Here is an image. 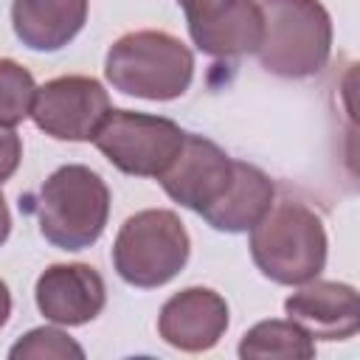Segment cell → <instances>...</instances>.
Segmentation results:
<instances>
[{
    "label": "cell",
    "mask_w": 360,
    "mask_h": 360,
    "mask_svg": "<svg viewBox=\"0 0 360 360\" xmlns=\"http://www.w3.org/2000/svg\"><path fill=\"white\" fill-rule=\"evenodd\" d=\"M39 233L59 250H84L98 242L110 217V188L82 163L59 166L31 200Z\"/></svg>",
    "instance_id": "cell-1"
},
{
    "label": "cell",
    "mask_w": 360,
    "mask_h": 360,
    "mask_svg": "<svg viewBox=\"0 0 360 360\" xmlns=\"http://www.w3.org/2000/svg\"><path fill=\"white\" fill-rule=\"evenodd\" d=\"M326 228L304 202L281 200L250 228V256L264 278L287 287L307 284L326 264Z\"/></svg>",
    "instance_id": "cell-2"
},
{
    "label": "cell",
    "mask_w": 360,
    "mask_h": 360,
    "mask_svg": "<svg viewBox=\"0 0 360 360\" xmlns=\"http://www.w3.org/2000/svg\"><path fill=\"white\" fill-rule=\"evenodd\" d=\"M104 76L127 96L172 101L180 98L194 79V53L169 31H129L110 45Z\"/></svg>",
    "instance_id": "cell-3"
},
{
    "label": "cell",
    "mask_w": 360,
    "mask_h": 360,
    "mask_svg": "<svg viewBox=\"0 0 360 360\" xmlns=\"http://www.w3.org/2000/svg\"><path fill=\"white\" fill-rule=\"evenodd\" d=\"M264 34L256 51L262 68L281 79L321 73L332 53V17L321 0H259Z\"/></svg>",
    "instance_id": "cell-4"
},
{
    "label": "cell",
    "mask_w": 360,
    "mask_h": 360,
    "mask_svg": "<svg viewBox=\"0 0 360 360\" xmlns=\"http://www.w3.org/2000/svg\"><path fill=\"white\" fill-rule=\"evenodd\" d=\"M191 239L183 219L169 208H146L124 219L112 242L115 273L141 290L169 284L188 262Z\"/></svg>",
    "instance_id": "cell-5"
},
{
    "label": "cell",
    "mask_w": 360,
    "mask_h": 360,
    "mask_svg": "<svg viewBox=\"0 0 360 360\" xmlns=\"http://www.w3.org/2000/svg\"><path fill=\"white\" fill-rule=\"evenodd\" d=\"M186 132L163 115L110 110L93 135L96 149L124 174L160 177L183 146Z\"/></svg>",
    "instance_id": "cell-6"
},
{
    "label": "cell",
    "mask_w": 360,
    "mask_h": 360,
    "mask_svg": "<svg viewBox=\"0 0 360 360\" xmlns=\"http://www.w3.org/2000/svg\"><path fill=\"white\" fill-rule=\"evenodd\" d=\"M110 110V96L98 79L56 76L37 87L31 118L56 141H93Z\"/></svg>",
    "instance_id": "cell-7"
},
{
    "label": "cell",
    "mask_w": 360,
    "mask_h": 360,
    "mask_svg": "<svg viewBox=\"0 0 360 360\" xmlns=\"http://www.w3.org/2000/svg\"><path fill=\"white\" fill-rule=\"evenodd\" d=\"M197 51L233 59L256 53L264 34L259 0H177Z\"/></svg>",
    "instance_id": "cell-8"
},
{
    "label": "cell",
    "mask_w": 360,
    "mask_h": 360,
    "mask_svg": "<svg viewBox=\"0 0 360 360\" xmlns=\"http://www.w3.org/2000/svg\"><path fill=\"white\" fill-rule=\"evenodd\" d=\"M158 180L174 202L202 217L228 194L233 183V158L214 141L186 132L180 152Z\"/></svg>",
    "instance_id": "cell-9"
},
{
    "label": "cell",
    "mask_w": 360,
    "mask_h": 360,
    "mask_svg": "<svg viewBox=\"0 0 360 360\" xmlns=\"http://www.w3.org/2000/svg\"><path fill=\"white\" fill-rule=\"evenodd\" d=\"M34 298L37 309L48 321L59 326H82L101 315L107 304V287L93 264H51L39 273Z\"/></svg>",
    "instance_id": "cell-10"
},
{
    "label": "cell",
    "mask_w": 360,
    "mask_h": 360,
    "mask_svg": "<svg viewBox=\"0 0 360 360\" xmlns=\"http://www.w3.org/2000/svg\"><path fill=\"white\" fill-rule=\"evenodd\" d=\"M228 304L211 287H186L174 292L158 315V335L180 352H208L228 329Z\"/></svg>",
    "instance_id": "cell-11"
},
{
    "label": "cell",
    "mask_w": 360,
    "mask_h": 360,
    "mask_svg": "<svg viewBox=\"0 0 360 360\" xmlns=\"http://www.w3.org/2000/svg\"><path fill=\"white\" fill-rule=\"evenodd\" d=\"M284 312L312 340H346L360 329L357 290L343 281L312 278L284 301Z\"/></svg>",
    "instance_id": "cell-12"
},
{
    "label": "cell",
    "mask_w": 360,
    "mask_h": 360,
    "mask_svg": "<svg viewBox=\"0 0 360 360\" xmlns=\"http://www.w3.org/2000/svg\"><path fill=\"white\" fill-rule=\"evenodd\" d=\"M90 0H11L17 39L42 53L62 51L87 22Z\"/></svg>",
    "instance_id": "cell-13"
},
{
    "label": "cell",
    "mask_w": 360,
    "mask_h": 360,
    "mask_svg": "<svg viewBox=\"0 0 360 360\" xmlns=\"http://www.w3.org/2000/svg\"><path fill=\"white\" fill-rule=\"evenodd\" d=\"M276 202V186L273 180L253 163L233 160V183L228 194L202 214V219L225 233H245L250 231L267 208Z\"/></svg>",
    "instance_id": "cell-14"
},
{
    "label": "cell",
    "mask_w": 360,
    "mask_h": 360,
    "mask_svg": "<svg viewBox=\"0 0 360 360\" xmlns=\"http://www.w3.org/2000/svg\"><path fill=\"white\" fill-rule=\"evenodd\" d=\"M239 357H284V360H309L315 357V340L290 318H270L250 326L239 340Z\"/></svg>",
    "instance_id": "cell-15"
},
{
    "label": "cell",
    "mask_w": 360,
    "mask_h": 360,
    "mask_svg": "<svg viewBox=\"0 0 360 360\" xmlns=\"http://www.w3.org/2000/svg\"><path fill=\"white\" fill-rule=\"evenodd\" d=\"M34 76L14 59H0V127H17L31 115L34 104Z\"/></svg>",
    "instance_id": "cell-16"
},
{
    "label": "cell",
    "mask_w": 360,
    "mask_h": 360,
    "mask_svg": "<svg viewBox=\"0 0 360 360\" xmlns=\"http://www.w3.org/2000/svg\"><path fill=\"white\" fill-rule=\"evenodd\" d=\"M8 357L11 360H42V357H53V360H68V357H76L82 360L84 357V349L62 329H53V326H37L31 332H25L11 349H8Z\"/></svg>",
    "instance_id": "cell-17"
},
{
    "label": "cell",
    "mask_w": 360,
    "mask_h": 360,
    "mask_svg": "<svg viewBox=\"0 0 360 360\" xmlns=\"http://www.w3.org/2000/svg\"><path fill=\"white\" fill-rule=\"evenodd\" d=\"M22 160V141L11 127H0V186L17 172Z\"/></svg>",
    "instance_id": "cell-18"
},
{
    "label": "cell",
    "mask_w": 360,
    "mask_h": 360,
    "mask_svg": "<svg viewBox=\"0 0 360 360\" xmlns=\"http://www.w3.org/2000/svg\"><path fill=\"white\" fill-rule=\"evenodd\" d=\"M8 315H11V292H8V287H6V281L0 278V329L6 326V321H8Z\"/></svg>",
    "instance_id": "cell-19"
},
{
    "label": "cell",
    "mask_w": 360,
    "mask_h": 360,
    "mask_svg": "<svg viewBox=\"0 0 360 360\" xmlns=\"http://www.w3.org/2000/svg\"><path fill=\"white\" fill-rule=\"evenodd\" d=\"M11 233V214H8V205H6V197L0 194V245L8 239Z\"/></svg>",
    "instance_id": "cell-20"
}]
</instances>
